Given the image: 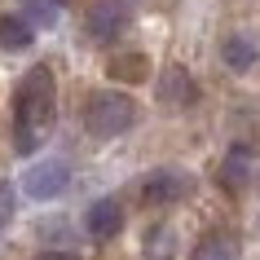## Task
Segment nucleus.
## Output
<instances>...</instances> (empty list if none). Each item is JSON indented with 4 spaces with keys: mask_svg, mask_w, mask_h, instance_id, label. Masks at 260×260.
I'll return each mask as SVG.
<instances>
[{
    "mask_svg": "<svg viewBox=\"0 0 260 260\" xmlns=\"http://www.w3.org/2000/svg\"><path fill=\"white\" fill-rule=\"evenodd\" d=\"M203 260H234V256H230V247H225V243H207L203 247Z\"/></svg>",
    "mask_w": 260,
    "mask_h": 260,
    "instance_id": "obj_11",
    "label": "nucleus"
},
{
    "mask_svg": "<svg viewBox=\"0 0 260 260\" xmlns=\"http://www.w3.org/2000/svg\"><path fill=\"white\" fill-rule=\"evenodd\" d=\"M9 216H14V190H9V185H0V230L9 225Z\"/></svg>",
    "mask_w": 260,
    "mask_h": 260,
    "instance_id": "obj_10",
    "label": "nucleus"
},
{
    "mask_svg": "<svg viewBox=\"0 0 260 260\" xmlns=\"http://www.w3.org/2000/svg\"><path fill=\"white\" fill-rule=\"evenodd\" d=\"M177 185L181 181L172 177V172H159V177L146 181V199H150V203H168V199H177Z\"/></svg>",
    "mask_w": 260,
    "mask_h": 260,
    "instance_id": "obj_9",
    "label": "nucleus"
},
{
    "mask_svg": "<svg viewBox=\"0 0 260 260\" xmlns=\"http://www.w3.org/2000/svg\"><path fill=\"white\" fill-rule=\"evenodd\" d=\"M133 102L128 97H119V93H102V97H93V106H88V133L93 137H119L123 128L133 123Z\"/></svg>",
    "mask_w": 260,
    "mask_h": 260,
    "instance_id": "obj_2",
    "label": "nucleus"
},
{
    "mask_svg": "<svg viewBox=\"0 0 260 260\" xmlns=\"http://www.w3.org/2000/svg\"><path fill=\"white\" fill-rule=\"evenodd\" d=\"M49 119H53V75L44 67H36V71H27V80L18 84V97H14V146H18V154L40 150Z\"/></svg>",
    "mask_w": 260,
    "mask_h": 260,
    "instance_id": "obj_1",
    "label": "nucleus"
},
{
    "mask_svg": "<svg viewBox=\"0 0 260 260\" xmlns=\"http://www.w3.org/2000/svg\"><path fill=\"white\" fill-rule=\"evenodd\" d=\"M84 225H88L93 238H110V234H119V225H123V207L115 203V199H97V203L88 207Z\"/></svg>",
    "mask_w": 260,
    "mask_h": 260,
    "instance_id": "obj_4",
    "label": "nucleus"
},
{
    "mask_svg": "<svg viewBox=\"0 0 260 260\" xmlns=\"http://www.w3.org/2000/svg\"><path fill=\"white\" fill-rule=\"evenodd\" d=\"M31 40H36V27H31L22 14H5L0 18V49H31Z\"/></svg>",
    "mask_w": 260,
    "mask_h": 260,
    "instance_id": "obj_5",
    "label": "nucleus"
},
{
    "mask_svg": "<svg viewBox=\"0 0 260 260\" xmlns=\"http://www.w3.org/2000/svg\"><path fill=\"white\" fill-rule=\"evenodd\" d=\"M88 31H93L97 40H115V36L123 31L119 5H102V9H93V22H88Z\"/></svg>",
    "mask_w": 260,
    "mask_h": 260,
    "instance_id": "obj_7",
    "label": "nucleus"
},
{
    "mask_svg": "<svg viewBox=\"0 0 260 260\" xmlns=\"http://www.w3.org/2000/svg\"><path fill=\"white\" fill-rule=\"evenodd\" d=\"M67 181H71V172H67L62 159H44V164H36L27 177H22V190H27L31 199L49 203V199H57V194L67 190Z\"/></svg>",
    "mask_w": 260,
    "mask_h": 260,
    "instance_id": "obj_3",
    "label": "nucleus"
},
{
    "mask_svg": "<svg viewBox=\"0 0 260 260\" xmlns=\"http://www.w3.org/2000/svg\"><path fill=\"white\" fill-rule=\"evenodd\" d=\"M260 57V44L251 40V36H230L225 40V62H230L234 71H251Z\"/></svg>",
    "mask_w": 260,
    "mask_h": 260,
    "instance_id": "obj_6",
    "label": "nucleus"
},
{
    "mask_svg": "<svg viewBox=\"0 0 260 260\" xmlns=\"http://www.w3.org/2000/svg\"><path fill=\"white\" fill-rule=\"evenodd\" d=\"M57 9H62V5H57V0H27V22L31 27H53L57 22Z\"/></svg>",
    "mask_w": 260,
    "mask_h": 260,
    "instance_id": "obj_8",
    "label": "nucleus"
}]
</instances>
